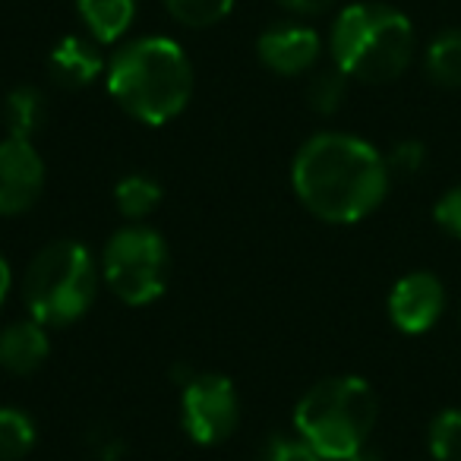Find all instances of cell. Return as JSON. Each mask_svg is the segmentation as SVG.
Masks as SVG:
<instances>
[{"instance_id":"6da1fadb","label":"cell","mask_w":461,"mask_h":461,"mask_svg":"<svg viewBox=\"0 0 461 461\" xmlns=\"http://www.w3.org/2000/svg\"><path fill=\"white\" fill-rule=\"evenodd\" d=\"M392 174L385 155L351 133L310 136L291 161V186L301 205L329 224H357L383 205Z\"/></svg>"},{"instance_id":"7a4b0ae2","label":"cell","mask_w":461,"mask_h":461,"mask_svg":"<svg viewBox=\"0 0 461 461\" xmlns=\"http://www.w3.org/2000/svg\"><path fill=\"white\" fill-rule=\"evenodd\" d=\"M193 64L167 35H140L111 54L104 86L123 114L146 127L171 123L193 98Z\"/></svg>"},{"instance_id":"3957f363","label":"cell","mask_w":461,"mask_h":461,"mask_svg":"<svg viewBox=\"0 0 461 461\" xmlns=\"http://www.w3.org/2000/svg\"><path fill=\"white\" fill-rule=\"evenodd\" d=\"M414 26L389 4H351L332 23L329 54L341 73L360 83H392L414 60Z\"/></svg>"},{"instance_id":"277c9868","label":"cell","mask_w":461,"mask_h":461,"mask_svg":"<svg viewBox=\"0 0 461 461\" xmlns=\"http://www.w3.org/2000/svg\"><path fill=\"white\" fill-rule=\"evenodd\" d=\"M379 402L360 376H329L313 383L294 404V433L326 461H348L366 448Z\"/></svg>"},{"instance_id":"5b68a950","label":"cell","mask_w":461,"mask_h":461,"mask_svg":"<svg viewBox=\"0 0 461 461\" xmlns=\"http://www.w3.org/2000/svg\"><path fill=\"white\" fill-rule=\"evenodd\" d=\"M98 263L79 240H51L41 247L23 276V301L29 316L48 329L79 322L98 294Z\"/></svg>"},{"instance_id":"8992f818","label":"cell","mask_w":461,"mask_h":461,"mask_svg":"<svg viewBox=\"0 0 461 461\" xmlns=\"http://www.w3.org/2000/svg\"><path fill=\"white\" fill-rule=\"evenodd\" d=\"M171 250L149 224H127L114 230L102 250V282L127 307H149L167 288Z\"/></svg>"},{"instance_id":"52a82bcc","label":"cell","mask_w":461,"mask_h":461,"mask_svg":"<svg viewBox=\"0 0 461 461\" xmlns=\"http://www.w3.org/2000/svg\"><path fill=\"white\" fill-rule=\"evenodd\" d=\"M240 423V395L221 373H193L180 385V427L196 446H221Z\"/></svg>"},{"instance_id":"ba28073f","label":"cell","mask_w":461,"mask_h":461,"mask_svg":"<svg viewBox=\"0 0 461 461\" xmlns=\"http://www.w3.org/2000/svg\"><path fill=\"white\" fill-rule=\"evenodd\" d=\"M45 158L32 140H0V215H26L45 193Z\"/></svg>"},{"instance_id":"9c48e42d","label":"cell","mask_w":461,"mask_h":461,"mask_svg":"<svg viewBox=\"0 0 461 461\" xmlns=\"http://www.w3.org/2000/svg\"><path fill=\"white\" fill-rule=\"evenodd\" d=\"M446 310V288L433 272H408L389 291V320L398 332L423 335Z\"/></svg>"},{"instance_id":"30bf717a","label":"cell","mask_w":461,"mask_h":461,"mask_svg":"<svg viewBox=\"0 0 461 461\" xmlns=\"http://www.w3.org/2000/svg\"><path fill=\"white\" fill-rule=\"evenodd\" d=\"M259 64L276 77H303L322 58V39L303 23H276L257 39Z\"/></svg>"},{"instance_id":"8fae6325","label":"cell","mask_w":461,"mask_h":461,"mask_svg":"<svg viewBox=\"0 0 461 461\" xmlns=\"http://www.w3.org/2000/svg\"><path fill=\"white\" fill-rule=\"evenodd\" d=\"M98 41L83 39V35H64L48 54V73L60 89H89L104 73V58L98 51Z\"/></svg>"},{"instance_id":"7c38bea8","label":"cell","mask_w":461,"mask_h":461,"mask_svg":"<svg viewBox=\"0 0 461 461\" xmlns=\"http://www.w3.org/2000/svg\"><path fill=\"white\" fill-rule=\"evenodd\" d=\"M48 354H51L48 326L35 322L32 316L0 329V370L14 373V376H29L45 366Z\"/></svg>"},{"instance_id":"4fadbf2b","label":"cell","mask_w":461,"mask_h":461,"mask_svg":"<svg viewBox=\"0 0 461 461\" xmlns=\"http://www.w3.org/2000/svg\"><path fill=\"white\" fill-rule=\"evenodd\" d=\"M136 10H140V0H77L79 23L98 45H117L121 39H127Z\"/></svg>"},{"instance_id":"5bb4252c","label":"cell","mask_w":461,"mask_h":461,"mask_svg":"<svg viewBox=\"0 0 461 461\" xmlns=\"http://www.w3.org/2000/svg\"><path fill=\"white\" fill-rule=\"evenodd\" d=\"M48 117V102L41 89L35 86H16L10 95L4 98V123H7V136L16 140H32L41 130Z\"/></svg>"},{"instance_id":"9a60e30c","label":"cell","mask_w":461,"mask_h":461,"mask_svg":"<svg viewBox=\"0 0 461 461\" xmlns=\"http://www.w3.org/2000/svg\"><path fill=\"white\" fill-rule=\"evenodd\" d=\"M165 199V190L158 186V180L149 174H127L117 180L114 186V205L130 224H142Z\"/></svg>"},{"instance_id":"2e32d148","label":"cell","mask_w":461,"mask_h":461,"mask_svg":"<svg viewBox=\"0 0 461 461\" xmlns=\"http://www.w3.org/2000/svg\"><path fill=\"white\" fill-rule=\"evenodd\" d=\"M427 77L442 89H461V29H446L423 54Z\"/></svg>"},{"instance_id":"e0dca14e","label":"cell","mask_w":461,"mask_h":461,"mask_svg":"<svg viewBox=\"0 0 461 461\" xmlns=\"http://www.w3.org/2000/svg\"><path fill=\"white\" fill-rule=\"evenodd\" d=\"M39 429L23 408L4 404L0 408V461H23L32 455Z\"/></svg>"},{"instance_id":"ac0fdd59","label":"cell","mask_w":461,"mask_h":461,"mask_svg":"<svg viewBox=\"0 0 461 461\" xmlns=\"http://www.w3.org/2000/svg\"><path fill=\"white\" fill-rule=\"evenodd\" d=\"M348 86H351V77L341 73L335 64L320 73H313V79H310V86H307L310 108H313L316 114H326V117L335 114V111H341V104H345V98H348Z\"/></svg>"},{"instance_id":"d6986e66","label":"cell","mask_w":461,"mask_h":461,"mask_svg":"<svg viewBox=\"0 0 461 461\" xmlns=\"http://www.w3.org/2000/svg\"><path fill=\"white\" fill-rule=\"evenodd\" d=\"M165 10L186 29H209L218 26L234 10L238 0H161Z\"/></svg>"},{"instance_id":"ffe728a7","label":"cell","mask_w":461,"mask_h":461,"mask_svg":"<svg viewBox=\"0 0 461 461\" xmlns=\"http://www.w3.org/2000/svg\"><path fill=\"white\" fill-rule=\"evenodd\" d=\"M427 448L436 461H461V411L446 408L429 420Z\"/></svg>"},{"instance_id":"44dd1931","label":"cell","mask_w":461,"mask_h":461,"mask_svg":"<svg viewBox=\"0 0 461 461\" xmlns=\"http://www.w3.org/2000/svg\"><path fill=\"white\" fill-rule=\"evenodd\" d=\"M385 165H389V174H398V177H414V174L423 171L427 165V146L420 140H402L392 146V152L385 155Z\"/></svg>"},{"instance_id":"7402d4cb","label":"cell","mask_w":461,"mask_h":461,"mask_svg":"<svg viewBox=\"0 0 461 461\" xmlns=\"http://www.w3.org/2000/svg\"><path fill=\"white\" fill-rule=\"evenodd\" d=\"M263 461H326L320 452H316L310 442H303L301 436H272L263 448Z\"/></svg>"},{"instance_id":"603a6c76","label":"cell","mask_w":461,"mask_h":461,"mask_svg":"<svg viewBox=\"0 0 461 461\" xmlns=\"http://www.w3.org/2000/svg\"><path fill=\"white\" fill-rule=\"evenodd\" d=\"M433 218L448 238L461 240V184L448 186L433 205Z\"/></svg>"},{"instance_id":"cb8c5ba5","label":"cell","mask_w":461,"mask_h":461,"mask_svg":"<svg viewBox=\"0 0 461 461\" xmlns=\"http://www.w3.org/2000/svg\"><path fill=\"white\" fill-rule=\"evenodd\" d=\"M285 10H291V14L297 16H320L326 14L329 7H332L335 0H278Z\"/></svg>"},{"instance_id":"d4e9b609","label":"cell","mask_w":461,"mask_h":461,"mask_svg":"<svg viewBox=\"0 0 461 461\" xmlns=\"http://www.w3.org/2000/svg\"><path fill=\"white\" fill-rule=\"evenodd\" d=\"M10 288H14V269H10L7 257H4V253H0V307H4V303H7Z\"/></svg>"},{"instance_id":"484cf974","label":"cell","mask_w":461,"mask_h":461,"mask_svg":"<svg viewBox=\"0 0 461 461\" xmlns=\"http://www.w3.org/2000/svg\"><path fill=\"white\" fill-rule=\"evenodd\" d=\"M98 455H102V461H121L123 458V446H121V442H108V446L98 448Z\"/></svg>"},{"instance_id":"4316f807","label":"cell","mask_w":461,"mask_h":461,"mask_svg":"<svg viewBox=\"0 0 461 461\" xmlns=\"http://www.w3.org/2000/svg\"><path fill=\"white\" fill-rule=\"evenodd\" d=\"M348 461H383V455L379 452H373V448H360L354 458H348Z\"/></svg>"},{"instance_id":"83f0119b","label":"cell","mask_w":461,"mask_h":461,"mask_svg":"<svg viewBox=\"0 0 461 461\" xmlns=\"http://www.w3.org/2000/svg\"><path fill=\"white\" fill-rule=\"evenodd\" d=\"M458 320H461V313H458Z\"/></svg>"}]
</instances>
